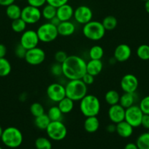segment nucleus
<instances>
[{
    "label": "nucleus",
    "instance_id": "1",
    "mask_svg": "<svg viewBox=\"0 0 149 149\" xmlns=\"http://www.w3.org/2000/svg\"><path fill=\"white\" fill-rule=\"evenodd\" d=\"M61 64L63 75L69 80L81 79L86 74V62L78 55H70Z\"/></svg>",
    "mask_w": 149,
    "mask_h": 149
},
{
    "label": "nucleus",
    "instance_id": "2",
    "mask_svg": "<svg viewBox=\"0 0 149 149\" xmlns=\"http://www.w3.org/2000/svg\"><path fill=\"white\" fill-rule=\"evenodd\" d=\"M100 109V101L96 96L87 94L80 100V111L85 117L97 116Z\"/></svg>",
    "mask_w": 149,
    "mask_h": 149
},
{
    "label": "nucleus",
    "instance_id": "3",
    "mask_svg": "<svg viewBox=\"0 0 149 149\" xmlns=\"http://www.w3.org/2000/svg\"><path fill=\"white\" fill-rule=\"evenodd\" d=\"M66 97L74 101H80L87 95V85L82 79L70 80L65 86Z\"/></svg>",
    "mask_w": 149,
    "mask_h": 149
},
{
    "label": "nucleus",
    "instance_id": "4",
    "mask_svg": "<svg viewBox=\"0 0 149 149\" xmlns=\"http://www.w3.org/2000/svg\"><path fill=\"white\" fill-rule=\"evenodd\" d=\"M1 140L4 146L10 148H18L22 144L23 136L21 131L15 127H8L3 130Z\"/></svg>",
    "mask_w": 149,
    "mask_h": 149
},
{
    "label": "nucleus",
    "instance_id": "5",
    "mask_svg": "<svg viewBox=\"0 0 149 149\" xmlns=\"http://www.w3.org/2000/svg\"><path fill=\"white\" fill-rule=\"evenodd\" d=\"M82 32L86 39L91 41H99L105 36L106 30L102 22L91 20L83 25Z\"/></svg>",
    "mask_w": 149,
    "mask_h": 149
},
{
    "label": "nucleus",
    "instance_id": "6",
    "mask_svg": "<svg viewBox=\"0 0 149 149\" xmlns=\"http://www.w3.org/2000/svg\"><path fill=\"white\" fill-rule=\"evenodd\" d=\"M39 37V42L44 43H50L57 39L58 36L57 27L51 22L40 25L36 31Z\"/></svg>",
    "mask_w": 149,
    "mask_h": 149
},
{
    "label": "nucleus",
    "instance_id": "7",
    "mask_svg": "<svg viewBox=\"0 0 149 149\" xmlns=\"http://www.w3.org/2000/svg\"><path fill=\"white\" fill-rule=\"evenodd\" d=\"M45 131L48 138L55 141H62L67 135V129L62 121L51 122Z\"/></svg>",
    "mask_w": 149,
    "mask_h": 149
},
{
    "label": "nucleus",
    "instance_id": "8",
    "mask_svg": "<svg viewBox=\"0 0 149 149\" xmlns=\"http://www.w3.org/2000/svg\"><path fill=\"white\" fill-rule=\"evenodd\" d=\"M143 113L139 106L133 105L129 108L126 109L125 119L130 125L134 128L141 126V121L143 118Z\"/></svg>",
    "mask_w": 149,
    "mask_h": 149
},
{
    "label": "nucleus",
    "instance_id": "9",
    "mask_svg": "<svg viewBox=\"0 0 149 149\" xmlns=\"http://www.w3.org/2000/svg\"><path fill=\"white\" fill-rule=\"evenodd\" d=\"M41 17L42 13L39 8L28 4L22 9L20 18L23 19L26 24H35L40 20Z\"/></svg>",
    "mask_w": 149,
    "mask_h": 149
},
{
    "label": "nucleus",
    "instance_id": "10",
    "mask_svg": "<svg viewBox=\"0 0 149 149\" xmlns=\"http://www.w3.org/2000/svg\"><path fill=\"white\" fill-rule=\"evenodd\" d=\"M45 52L42 48L36 47L28 49L25 56V61L28 64L32 65H38L42 64L45 60Z\"/></svg>",
    "mask_w": 149,
    "mask_h": 149
},
{
    "label": "nucleus",
    "instance_id": "11",
    "mask_svg": "<svg viewBox=\"0 0 149 149\" xmlns=\"http://www.w3.org/2000/svg\"><path fill=\"white\" fill-rule=\"evenodd\" d=\"M46 94L50 100L58 103L66 97L65 87L59 83H52L47 88Z\"/></svg>",
    "mask_w": 149,
    "mask_h": 149
},
{
    "label": "nucleus",
    "instance_id": "12",
    "mask_svg": "<svg viewBox=\"0 0 149 149\" xmlns=\"http://www.w3.org/2000/svg\"><path fill=\"white\" fill-rule=\"evenodd\" d=\"M39 42V39L36 31L32 29L26 30L20 36V44L27 50L37 47Z\"/></svg>",
    "mask_w": 149,
    "mask_h": 149
},
{
    "label": "nucleus",
    "instance_id": "13",
    "mask_svg": "<svg viewBox=\"0 0 149 149\" xmlns=\"http://www.w3.org/2000/svg\"><path fill=\"white\" fill-rule=\"evenodd\" d=\"M74 20L77 23L85 25L92 20L93 11L89 7L86 5H80L74 10Z\"/></svg>",
    "mask_w": 149,
    "mask_h": 149
},
{
    "label": "nucleus",
    "instance_id": "14",
    "mask_svg": "<svg viewBox=\"0 0 149 149\" xmlns=\"http://www.w3.org/2000/svg\"><path fill=\"white\" fill-rule=\"evenodd\" d=\"M120 86L124 93H134L138 88L139 81L134 74H127L121 78Z\"/></svg>",
    "mask_w": 149,
    "mask_h": 149
},
{
    "label": "nucleus",
    "instance_id": "15",
    "mask_svg": "<svg viewBox=\"0 0 149 149\" xmlns=\"http://www.w3.org/2000/svg\"><path fill=\"white\" fill-rule=\"evenodd\" d=\"M126 109L119 103L110 106L108 111V117L112 123L118 124L125 119Z\"/></svg>",
    "mask_w": 149,
    "mask_h": 149
},
{
    "label": "nucleus",
    "instance_id": "16",
    "mask_svg": "<svg viewBox=\"0 0 149 149\" xmlns=\"http://www.w3.org/2000/svg\"><path fill=\"white\" fill-rule=\"evenodd\" d=\"M131 55V49L127 44H121L115 47L113 52V58L115 61L124 63L128 61Z\"/></svg>",
    "mask_w": 149,
    "mask_h": 149
},
{
    "label": "nucleus",
    "instance_id": "17",
    "mask_svg": "<svg viewBox=\"0 0 149 149\" xmlns=\"http://www.w3.org/2000/svg\"><path fill=\"white\" fill-rule=\"evenodd\" d=\"M74 9L70 4H64L57 8L56 16L61 22L70 20L74 15Z\"/></svg>",
    "mask_w": 149,
    "mask_h": 149
},
{
    "label": "nucleus",
    "instance_id": "18",
    "mask_svg": "<svg viewBox=\"0 0 149 149\" xmlns=\"http://www.w3.org/2000/svg\"><path fill=\"white\" fill-rule=\"evenodd\" d=\"M103 63L101 60H91L86 63V73L96 77L102 72Z\"/></svg>",
    "mask_w": 149,
    "mask_h": 149
},
{
    "label": "nucleus",
    "instance_id": "19",
    "mask_svg": "<svg viewBox=\"0 0 149 149\" xmlns=\"http://www.w3.org/2000/svg\"><path fill=\"white\" fill-rule=\"evenodd\" d=\"M133 131H134V127L125 120L116 124L115 132H117V134L121 138H129L133 134Z\"/></svg>",
    "mask_w": 149,
    "mask_h": 149
},
{
    "label": "nucleus",
    "instance_id": "20",
    "mask_svg": "<svg viewBox=\"0 0 149 149\" xmlns=\"http://www.w3.org/2000/svg\"><path fill=\"white\" fill-rule=\"evenodd\" d=\"M58 35L62 36H70L75 31V26L70 20L62 21L57 26Z\"/></svg>",
    "mask_w": 149,
    "mask_h": 149
},
{
    "label": "nucleus",
    "instance_id": "21",
    "mask_svg": "<svg viewBox=\"0 0 149 149\" xmlns=\"http://www.w3.org/2000/svg\"><path fill=\"white\" fill-rule=\"evenodd\" d=\"M84 130L89 133L96 132L99 128V121L97 116H89L86 117L83 124Z\"/></svg>",
    "mask_w": 149,
    "mask_h": 149
},
{
    "label": "nucleus",
    "instance_id": "22",
    "mask_svg": "<svg viewBox=\"0 0 149 149\" xmlns=\"http://www.w3.org/2000/svg\"><path fill=\"white\" fill-rule=\"evenodd\" d=\"M21 11L22 9L15 3L6 7V15L7 17L12 20L20 18L21 15Z\"/></svg>",
    "mask_w": 149,
    "mask_h": 149
},
{
    "label": "nucleus",
    "instance_id": "23",
    "mask_svg": "<svg viewBox=\"0 0 149 149\" xmlns=\"http://www.w3.org/2000/svg\"><path fill=\"white\" fill-rule=\"evenodd\" d=\"M74 100H72V99L65 97L58 102V107L59 108L61 111L64 114H67V113H70L73 110V109H74Z\"/></svg>",
    "mask_w": 149,
    "mask_h": 149
},
{
    "label": "nucleus",
    "instance_id": "24",
    "mask_svg": "<svg viewBox=\"0 0 149 149\" xmlns=\"http://www.w3.org/2000/svg\"><path fill=\"white\" fill-rule=\"evenodd\" d=\"M134 102H135L134 93H124L122 95L120 96L119 104L125 109L134 105Z\"/></svg>",
    "mask_w": 149,
    "mask_h": 149
},
{
    "label": "nucleus",
    "instance_id": "25",
    "mask_svg": "<svg viewBox=\"0 0 149 149\" xmlns=\"http://www.w3.org/2000/svg\"><path fill=\"white\" fill-rule=\"evenodd\" d=\"M56 7L51 5V4H46L42 7V10H41L42 13V17L47 20H51V19L53 18L56 16Z\"/></svg>",
    "mask_w": 149,
    "mask_h": 149
},
{
    "label": "nucleus",
    "instance_id": "26",
    "mask_svg": "<svg viewBox=\"0 0 149 149\" xmlns=\"http://www.w3.org/2000/svg\"><path fill=\"white\" fill-rule=\"evenodd\" d=\"M120 95L116 90H108L105 95V100L107 104L110 106H113V105L118 104L119 103L120 100Z\"/></svg>",
    "mask_w": 149,
    "mask_h": 149
},
{
    "label": "nucleus",
    "instance_id": "27",
    "mask_svg": "<svg viewBox=\"0 0 149 149\" xmlns=\"http://www.w3.org/2000/svg\"><path fill=\"white\" fill-rule=\"evenodd\" d=\"M51 119H49L48 116L45 113L41 115V116L35 117L34 119V125L37 128L41 130H45L51 123Z\"/></svg>",
    "mask_w": 149,
    "mask_h": 149
},
{
    "label": "nucleus",
    "instance_id": "28",
    "mask_svg": "<svg viewBox=\"0 0 149 149\" xmlns=\"http://www.w3.org/2000/svg\"><path fill=\"white\" fill-rule=\"evenodd\" d=\"M12 65L5 58H0V77H5L11 73Z\"/></svg>",
    "mask_w": 149,
    "mask_h": 149
},
{
    "label": "nucleus",
    "instance_id": "29",
    "mask_svg": "<svg viewBox=\"0 0 149 149\" xmlns=\"http://www.w3.org/2000/svg\"><path fill=\"white\" fill-rule=\"evenodd\" d=\"M47 115L51 122H53V121H62L64 113L61 111L58 106H54L48 109Z\"/></svg>",
    "mask_w": 149,
    "mask_h": 149
},
{
    "label": "nucleus",
    "instance_id": "30",
    "mask_svg": "<svg viewBox=\"0 0 149 149\" xmlns=\"http://www.w3.org/2000/svg\"><path fill=\"white\" fill-rule=\"evenodd\" d=\"M102 25L106 31H112L117 27L118 20L113 15H108L104 17L102 21Z\"/></svg>",
    "mask_w": 149,
    "mask_h": 149
},
{
    "label": "nucleus",
    "instance_id": "31",
    "mask_svg": "<svg viewBox=\"0 0 149 149\" xmlns=\"http://www.w3.org/2000/svg\"><path fill=\"white\" fill-rule=\"evenodd\" d=\"M89 56L91 60H102L104 56V49L99 45H94L89 49Z\"/></svg>",
    "mask_w": 149,
    "mask_h": 149
},
{
    "label": "nucleus",
    "instance_id": "32",
    "mask_svg": "<svg viewBox=\"0 0 149 149\" xmlns=\"http://www.w3.org/2000/svg\"><path fill=\"white\" fill-rule=\"evenodd\" d=\"M135 143L138 149H149L148 132H144L139 135Z\"/></svg>",
    "mask_w": 149,
    "mask_h": 149
},
{
    "label": "nucleus",
    "instance_id": "33",
    "mask_svg": "<svg viewBox=\"0 0 149 149\" xmlns=\"http://www.w3.org/2000/svg\"><path fill=\"white\" fill-rule=\"evenodd\" d=\"M26 26H27V24L26 23V22L20 17L12 20L11 28L13 31L15 32V33H23L24 31H26Z\"/></svg>",
    "mask_w": 149,
    "mask_h": 149
},
{
    "label": "nucleus",
    "instance_id": "34",
    "mask_svg": "<svg viewBox=\"0 0 149 149\" xmlns=\"http://www.w3.org/2000/svg\"><path fill=\"white\" fill-rule=\"evenodd\" d=\"M35 147L37 149H52V143L48 138L39 137L35 141Z\"/></svg>",
    "mask_w": 149,
    "mask_h": 149
},
{
    "label": "nucleus",
    "instance_id": "35",
    "mask_svg": "<svg viewBox=\"0 0 149 149\" xmlns=\"http://www.w3.org/2000/svg\"><path fill=\"white\" fill-rule=\"evenodd\" d=\"M136 54L142 61H149V45H140L136 50Z\"/></svg>",
    "mask_w": 149,
    "mask_h": 149
},
{
    "label": "nucleus",
    "instance_id": "36",
    "mask_svg": "<svg viewBox=\"0 0 149 149\" xmlns=\"http://www.w3.org/2000/svg\"><path fill=\"white\" fill-rule=\"evenodd\" d=\"M30 112L32 116H34V117H37V116H41V115L45 113V109L41 103L35 102L31 105Z\"/></svg>",
    "mask_w": 149,
    "mask_h": 149
},
{
    "label": "nucleus",
    "instance_id": "37",
    "mask_svg": "<svg viewBox=\"0 0 149 149\" xmlns=\"http://www.w3.org/2000/svg\"><path fill=\"white\" fill-rule=\"evenodd\" d=\"M51 73L54 77H60L63 75L62 64L56 62L51 67Z\"/></svg>",
    "mask_w": 149,
    "mask_h": 149
},
{
    "label": "nucleus",
    "instance_id": "38",
    "mask_svg": "<svg viewBox=\"0 0 149 149\" xmlns=\"http://www.w3.org/2000/svg\"><path fill=\"white\" fill-rule=\"evenodd\" d=\"M139 107L143 111V114L149 115V95L145 96L140 100Z\"/></svg>",
    "mask_w": 149,
    "mask_h": 149
},
{
    "label": "nucleus",
    "instance_id": "39",
    "mask_svg": "<svg viewBox=\"0 0 149 149\" xmlns=\"http://www.w3.org/2000/svg\"><path fill=\"white\" fill-rule=\"evenodd\" d=\"M26 52H27V49L23 47L20 43L15 48V55H16L17 58H20V59H24Z\"/></svg>",
    "mask_w": 149,
    "mask_h": 149
},
{
    "label": "nucleus",
    "instance_id": "40",
    "mask_svg": "<svg viewBox=\"0 0 149 149\" xmlns=\"http://www.w3.org/2000/svg\"><path fill=\"white\" fill-rule=\"evenodd\" d=\"M67 57H68V55H67V54L64 51L58 50L54 55V59H55L56 62L59 63H63L66 61Z\"/></svg>",
    "mask_w": 149,
    "mask_h": 149
},
{
    "label": "nucleus",
    "instance_id": "41",
    "mask_svg": "<svg viewBox=\"0 0 149 149\" xmlns=\"http://www.w3.org/2000/svg\"><path fill=\"white\" fill-rule=\"evenodd\" d=\"M27 3L29 5L33 6L37 8L42 7L45 4H47L46 0H27Z\"/></svg>",
    "mask_w": 149,
    "mask_h": 149
},
{
    "label": "nucleus",
    "instance_id": "42",
    "mask_svg": "<svg viewBox=\"0 0 149 149\" xmlns=\"http://www.w3.org/2000/svg\"><path fill=\"white\" fill-rule=\"evenodd\" d=\"M68 1L69 0H46L47 4H51V5L53 6L56 8L64 5V4H67Z\"/></svg>",
    "mask_w": 149,
    "mask_h": 149
},
{
    "label": "nucleus",
    "instance_id": "43",
    "mask_svg": "<svg viewBox=\"0 0 149 149\" xmlns=\"http://www.w3.org/2000/svg\"><path fill=\"white\" fill-rule=\"evenodd\" d=\"M81 79L87 86L91 85V84H93V81H94V77L91 75V74H88V73H86V74L82 77Z\"/></svg>",
    "mask_w": 149,
    "mask_h": 149
},
{
    "label": "nucleus",
    "instance_id": "44",
    "mask_svg": "<svg viewBox=\"0 0 149 149\" xmlns=\"http://www.w3.org/2000/svg\"><path fill=\"white\" fill-rule=\"evenodd\" d=\"M141 126L146 130H149V115L143 114L141 121Z\"/></svg>",
    "mask_w": 149,
    "mask_h": 149
},
{
    "label": "nucleus",
    "instance_id": "45",
    "mask_svg": "<svg viewBox=\"0 0 149 149\" xmlns=\"http://www.w3.org/2000/svg\"><path fill=\"white\" fill-rule=\"evenodd\" d=\"M7 47L4 45L0 43V58H5V55L7 54Z\"/></svg>",
    "mask_w": 149,
    "mask_h": 149
},
{
    "label": "nucleus",
    "instance_id": "46",
    "mask_svg": "<svg viewBox=\"0 0 149 149\" xmlns=\"http://www.w3.org/2000/svg\"><path fill=\"white\" fill-rule=\"evenodd\" d=\"M106 130L110 133H113L116 131V125L114 123L110 124L106 127Z\"/></svg>",
    "mask_w": 149,
    "mask_h": 149
},
{
    "label": "nucleus",
    "instance_id": "47",
    "mask_svg": "<svg viewBox=\"0 0 149 149\" xmlns=\"http://www.w3.org/2000/svg\"><path fill=\"white\" fill-rule=\"evenodd\" d=\"M15 0H0V6L7 7V6L15 3Z\"/></svg>",
    "mask_w": 149,
    "mask_h": 149
},
{
    "label": "nucleus",
    "instance_id": "48",
    "mask_svg": "<svg viewBox=\"0 0 149 149\" xmlns=\"http://www.w3.org/2000/svg\"><path fill=\"white\" fill-rule=\"evenodd\" d=\"M50 22H51L53 25H54V26H56L57 27V26L60 24V23H61V21L58 18V17H57V16H56V17H54L53 18L51 19V20H50Z\"/></svg>",
    "mask_w": 149,
    "mask_h": 149
},
{
    "label": "nucleus",
    "instance_id": "49",
    "mask_svg": "<svg viewBox=\"0 0 149 149\" xmlns=\"http://www.w3.org/2000/svg\"><path fill=\"white\" fill-rule=\"evenodd\" d=\"M124 149H138L136 143H129L124 147Z\"/></svg>",
    "mask_w": 149,
    "mask_h": 149
},
{
    "label": "nucleus",
    "instance_id": "50",
    "mask_svg": "<svg viewBox=\"0 0 149 149\" xmlns=\"http://www.w3.org/2000/svg\"><path fill=\"white\" fill-rule=\"evenodd\" d=\"M144 7H145V11L149 14V0L145 1Z\"/></svg>",
    "mask_w": 149,
    "mask_h": 149
},
{
    "label": "nucleus",
    "instance_id": "51",
    "mask_svg": "<svg viewBox=\"0 0 149 149\" xmlns=\"http://www.w3.org/2000/svg\"><path fill=\"white\" fill-rule=\"evenodd\" d=\"M3 130H3V129H2V127H1L0 126V138H1V135H2Z\"/></svg>",
    "mask_w": 149,
    "mask_h": 149
},
{
    "label": "nucleus",
    "instance_id": "52",
    "mask_svg": "<svg viewBox=\"0 0 149 149\" xmlns=\"http://www.w3.org/2000/svg\"><path fill=\"white\" fill-rule=\"evenodd\" d=\"M141 1H148V0H141Z\"/></svg>",
    "mask_w": 149,
    "mask_h": 149
},
{
    "label": "nucleus",
    "instance_id": "53",
    "mask_svg": "<svg viewBox=\"0 0 149 149\" xmlns=\"http://www.w3.org/2000/svg\"><path fill=\"white\" fill-rule=\"evenodd\" d=\"M0 149H2V148H1V146H0Z\"/></svg>",
    "mask_w": 149,
    "mask_h": 149
},
{
    "label": "nucleus",
    "instance_id": "54",
    "mask_svg": "<svg viewBox=\"0 0 149 149\" xmlns=\"http://www.w3.org/2000/svg\"><path fill=\"white\" fill-rule=\"evenodd\" d=\"M148 133H149V130H148Z\"/></svg>",
    "mask_w": 149,
    "mask_h": 149
}]
</instances>
